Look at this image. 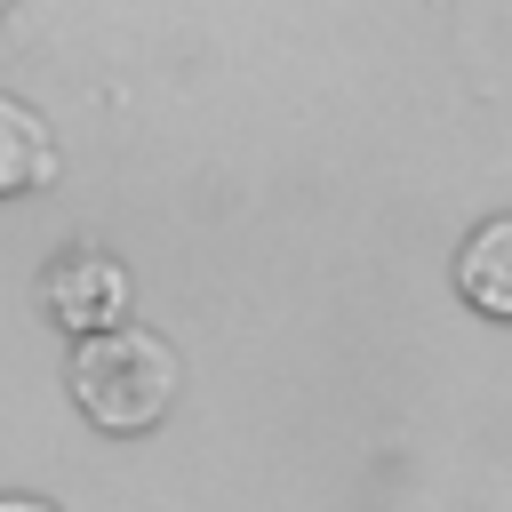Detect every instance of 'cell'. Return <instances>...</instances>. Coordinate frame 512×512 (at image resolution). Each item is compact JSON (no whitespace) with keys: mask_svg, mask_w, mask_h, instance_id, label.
Returning a JSON list of instances; mask_svg holds the SVG:
<instances>
[{"mask_svg":"<svg viewBox=\"0 0 512 512\" xmlns=\"http://www.w3.org/2000/svg\"><path fill=\"white\" fill-rule=\"evenodd\" d=\"M64 384H72V408H80L96 432L128 440V432H152V424L176 408V352H168L152 328L112 320V328H88V336L72 344Z\"/></svg>","mask_w":512,"mask_h":512,"instance_id":"cell-1","label":"cell"},{"mask_svg":"<svg viewBox=\"0 0 512 512\" xmlns=\"http://www.w3.org/2000/svg\"><path fill=\"white\" fill-rule=\"evenodd\" d=\"M40 296H48V320H56L64 336H88V328L128 320V296H136V288H128V264H120V256H104V248H72V256L48 264Z\"/></svg>","mask_w":512,"mask_h":512,"instance_id":"cell-2","label":"cell"},{"mask_svg":"<svg viewBox=\"0 0 512 512\" xmlns=\"http://www.w3.org/2000/svg\"><path fill=\"white\" fill-rule=\"evenodd\" d=\"M56 168H64L56 128H48L24 96H0V200H32V192H48Z\"/></svg>","mask_w":512,"mask_h":512,"instance_id":"cell-3","label":"cell"},{"mask_svg":"<svg viewBox=\"0 0 512 512\" xmlns=\"http://www.w3.org/2000/svg\"><path fill=\"white\" fill-rule=\"evenodd\" d=\"M456 296L480 320H512V216H488L456 248Z\"/></svg>","mask_w":512,"mask_h":512,"instance_id":"cell-4","label":"cell"},{"mask_svg":"<svg viewBox=\"0 0 512 512\" xmlns=\"http://www.w3.org/2000/svg\"><path fill=\"white\" fill-rule=\"evenodd\" d=\"M0 512H56L48 496H0Z\"/></svg>","mask_w":512,"mask_h":512,"instance_id":"cell-5","label":"cell"},{"mask_svg":"<svg viewBox=\"0 0 512 512\" xmlns=\"http://www.w3.org/2000/svg\"><path fill=\"white\" fill-rule=\"evenodd\" d=\"M0 8H16V0H0Z\"/></svg>","mask_w":512,"mask_h":512,"instance_id":"cell-6","label":"cell"}]
</instances>
